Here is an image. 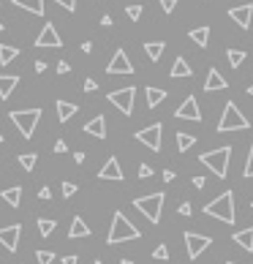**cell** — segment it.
<instances>
[{
    "mask_svg": "<svg viewBox=\"0 0 253 264\" xmlns=\"http://www.w3.org/2000/svg\"><path fill=\"white\" fill-rule=\"evenodd\" d=\"M38 199L47 202V199H52V191H49V188H41V191H38Z\"/></svg>",
    "mask_w": 253,
    "mask_h": 264,
    "instance_id": "44",
    "label": "cell"
},
{
    "mask_svg": "<svg viewBox=\"0 0 253 264\" xmlns=\"http://www.w3.org/2000/svg\"><path fill=\"white\" fill-rule=\"evenodd\" d=\"M93 264H103V262H101V259H95V262H93Z\"/></svg>",
    "mask_w": 253,
    "mask_h": 264,
    "instance_id": "54",
    "label": "cell"
},
{
    "mask_svg": "<svg viewBox=\"0 0 253 264\" xmlns=\"http://www.w3.org/2000/svg\"><path fill=\"white\" fill-rule=\"evenodd\" d=\"M139 177H142V180L153 177V166H150V164H142V166H139Z\"/></svg>",
    "mask_w": 253,
    "mask_h": 264,
    "instance_id": "40",
    "label": "cell"
},
{
    "mask_svg": "<svg viewBox=\"0 0 253 264\" xmlns=\"http://www.w3.org/2000/svg\"><path fill=\"white\" fill-rule=\"evenodd\" d=\"M125 14H128V19H131V22H139V16H142V5H128V8H125Z\"/></svg>",
    "mask_w": 253,
    "mask_h": 264,
    "instance_id": "35",
    "label": "cell"
},
{
    "mask_svg": "<svg viewBox=\"0 0 253 264\" xmlns=\"http://www.w3.org/2000/svg\"><path fill=\"white\" fill-rule=\"evenodd\" d=\"M74 193H77V185H74V182H63V196L71 199Z\"/></svg>",
    "mask_w": 253,
    "mask_h": 264,
    "instance_id": "38",
    "label": "cell"
},
{
    "mask_svg": "<svg viewBox=\"0 0 253 264\" xmlns=\"http://www.w3.org/2000/svg\"><path fill=\"white\" fill-rule=\"evenodd\" d=\"M16 85H19V77H16V74L14 77H11V74H0V98L3 101L8 98V95L16 90Z\"/></svg>",
    "mask_w": 253,
    "mask_h": 264,
    "instance_id": "18",
    "label": "cell"
},
{
    "mask_svg": "<svg viewBox=\"0 0 253 264\" xmlns=\"http://www.w3.org/2000/svg\"><path fill=\"white\" fill-rule=\"evenodd\" d=\"M66 150H68V145H66L63 139H57V142H55V153H66Z\"/></svg>",
    "mask_w": 253,
    "mask_h": 264,
    "instance_id": "43",
    "label": "cell"
},
{
    "mask_svg": "<svg viewBox=\"0 0 253 264\" xmlns=\"http://www.w3.org/2000/svg\"><path fill=\"white\" fill-rule=\"evenodd\" d=\"M229 158H232V147H218V150H210V153L199 156V161H202L218 180H223L229 175Z\"/></svg>",
    "mask_w": 253,
    "mask_h": 264,
    "instance_id": "3",
    "label": "cell"
},
{
    "mask_svg": "<svg viewBox=\"0 0 253 264\" xmlns=\"http://www.w3.org/2000/svg\"><path fill=\"white\" fill-rule=\"evenodd\" d=\"M177 212H180V215H188V218H191V215H193L191 202H182V204H180V210H177Z\"/></svg>",
    "mask_w": 253,
    "mask_h": 264,
    "instance_id": "41",
    "label": "cell"
},
{
    "mask_svg": "<svg viewBox=\"0 0 253 264\" xmlns=\"http://www.w3.org/2000/svg\"><path fill=\"white\" fill-rule=\"evenodd\" d=\"M84 134L95 136V139H106V117H103V114L93 117L87 125H84Z\"/></svg>",
    "mask_w": 253,
    "mask_h": 264,
    "instance_id": "17",
    "label": "cell"
},
{
    "mask_svg": "<svg viewBox=\"0 0 253 264\" xmlns=\"http://www.w3.org/2000/svg\"><path fill=\"white\" fill-rule=\"evenodd\" d=\"M95 90H98V82H95V79H87V82H84V93H95Z\"/></svg>",
    "mask_w": 253,
    "mask_h": 264,
    "instance_id": "42",
    "label": "cell"
},
{
    "mask_svg": "<svg viewBox=\"0 0 253 264\" xmlns=\"http://www.w3.org/2000/svg\"><path fill=\"white\" fill-rule=\"evenodd\" d=\"M164 49H166V44H164V41H147V44H145V55L150 57L153 63H158V60H161Z\"/></svg>",
    "mask_w": 253,
    "mask_h": 264,
    "instance_id": "26",
    "label": "cell"
},
{
    "mask_svg": "<svg viewBox=\"0 0 253 264\" xmlns=\"http://www.w3.org/2000/svg\"><path fill=\"white\" fill-rule=\"evenodd\" d=\"M68 237H71V240H77V237H90V226H87V223H84L82 221V218H74V221H71V229H68Z\"/></svg>",
    "mask_w": 253,
    "mask_h": 264,
    "instance_id": "21",
    "label": "cell"
},
{
    "mask_svg": "<svg viewBox=\"0 0 253 264\" xmlns=\"http://www.w3.org/2000/svg\"><path fill=\"white\" fill-rule=\"evenodd\" d=\"M229 16H232V22L237 27H243V30H248L251 27V16H253V5H237V8H229Z\"/></svg>",
    "mask_w": 253,
    "mask_h": 264,
    "instance_id": "14",
    "label": "cell"
},
{
    "mask_svg": "<svg viewBox=\"0 0 253 264\" xmlns=\"http://www.w3.org/2000/svg\"><path fill=\"white\" fill-rule=\"evenodd\" d=\"M174 172H171V169H164V182H171V180H174Z\"/></svg>",
    "mask_w": 253,
    "mask_h": 264,
    "instance_id": "45",
    "label": "cell"
},
{
    "mask_svg": "<svg viewBox=\"0 0 253 264\" xmlns=\"http://www.w3.org/2000/svg\"><path fill=\"white\" fill-rule=\"evenodd\" d=\"M153 259L166 262V259H169V248H166L164 243H161V245H155V248H153Z\"/></svg>",
    "mask_w": 253,
    "mask_h": 264,
    "instance_id": "33",
    "label": "cell"
},
{
    "mask_svg": "<svg viewBox=\"0 0 253 264\" xmlns=\"http://www.w3.org/2000/svg\"><path fill=\"white\" fill-rule=\"evenodd\" d=\"M55 109H57V120H60V123H68V120L77 114V104H68V101H57Z\"/></svg>",
    "mask_w": 253,
    "mask_h": 264,
    "instance_id": "22",
    "label": "cell"
},
{
    "mask_svg": "<svg viewBox=\"0 0 253 264\" xmlns=\"http://www.w3.org/2000/svg\"><path fill=\"white\" fill-rule=\"evenodd\" d=\"M145 101H147V109H155L161 101H166V90H161V88H145Z\"/></svg>",
    "mask_w": 253,
    "mask_h": 264,
    "instance_id": "20",
    "label": "cell"
},
{
    "mask_svg": "<svg viewBox=\"0 0 253 264\" xmlns=\"http://www.w3.org/2000/svg\"><path fill=\"white\" fill-rule=\"evenodd\" d=\"M36 161H38L36 153H22V156H19V164H22V169H25V172L36 169Z\"/></svg>",
    "mask_w": 253,
    "mask_h": 264,
    "instance_id": "32",
    "label": "cell"
},
{
    "mask_svg": "<svg viewBox=\"0 0 253 264\" xmlns=\"http://www.w3.org/2000/svg\"><path fill=\"white\" fill-rule=\"evenodd\" d=\"M232 240H234V243H237L243 251H253V226L243 229V232H234Z\"/></svg>",
    "mask_w": 253,
    "mask_h": 264,
    "instance_id": "19",
    "label": "cell"
},
{
    "mask_svg": "<svg viewBox=\"0 0 253 264\" xmlns=\"http://www.w3.org/2000/svg\"><path fill=\"white\" fill-rule=\"evenodd\" d=\"M55 5H60L66 11H77V0H55Z\"/></svg>",
    "mask_w": 253,
    "mask_h": 264,
    "instance_id": "37",
    "label": "cell"
},
{
    "mask_svg": "<svg viewBox=\"0 0 253 264\" xmlns=\"http://www.w3.org/2000/svg\"><path fill=\"white\" fill-rule=\"evenodd\" d=\"M134 207L142 212L150 223L161 221V207H164V193H150V196H139L134 202Z\"/></svg>",
    "mask_w": 253,
    "mask_h": 264,
    "instance_id": "6",
    "label": "cell"
},
{
    "mask_svg": "<svg viewBox=\"0 0 253 264\" xmlns=\"http://www.w3.org/2000/svg\"><path fill=\"white\" fill-rule=\"evenodd\" d=\"M0 3H3V0H0Z\"/></svg>",
    "mask_w": 253,
    "mask_h": 264,
    "instance_id": "59",
    "label": "cell"
},
{
    "mask_svg": "<svg viewBox=\"0 0 253 264\" xmlns=\"http://www.w3.org/2000/svg\"><path fill=\"white\" fill-rule=\"evenodd\" d=\"M0 33H3V22H0Z\"/></svg>",
    "mask_w": 253,
    "mask_h": 264,
    "instance_id": "55",
    "label": "cell"
},
{
    "mask_svg": "<svg viewBox=\"0 0 253 264\" xmlns=\"http://www.w3.org/2000/svg\"><path fill=\"white\" fill-rule=\"evenodd\" d=\"M226 60H229V66H232V68H240V66H243V60H245V52H243V49H229Z\"/></svg>",
    "mask_w": 253,
    "mask_h": 264,
    "instance_id": "31",
    "label": "cell"
},
{
    "mask_svg": "<svg viewBox=\"0 0 253 264\" xmlns=\"http://www.w3.org/2000/svg\"><path fill=\"white\" fill-rule=\"evenodd\" d=\"M79 259H77V256H63V264H77Z\"/></svg>",
    "mask_w": 253,
    "mask_h": 264,
    "instance_id": "49",
    "label": "cell"
},
{
    "mask_svg": "<svg viewBox=\"0 0 253 264\" xmlns=\"http://www.w3.org/2000/svg\"><path fill=\"white\" fill-rule=\"evenodd\" d=\"M36 259H38V264H52L55 254H52V251H36Z\"/></svg>",
    "mask_w": 253,
    "mask_h": 264,
    "instance_id": "34",
    "label": "cell"
},
{
    "mask_svg": "<svg viewBox=\"0 0 253 264\" xmlns=\"http://www.w3.org/2000/svg\"><path fill=\"white\" fill-rule=\"evenodd\" d=\"M74 161H77V164H84V153H74Z\"/></svg>",
    "mask_w": 253,
    "mask_h": 264,
    "instance_id": "51",
    "label": "cell"
},
{
    "mask_svg": "<svg viewBox=\"0 0 253 264\" xmlns=\"http://www.w3.org/2000/svg\"><path fill=\"white\" fill-rule=\"evenodd\" d=\"M204 177H193V188H204Z\"/></svg>",
    "mask_w": 253,
    "mask_h": 264,
    "instance_id": "47",
    "label": "cell"
},
{
    "mask_svg": "<svg viewBox=\"0 0 253 264\" xmlns=\"http://www.w3.org/2000/svg\"><path fill=\"white\" fill-rule=\"evenodd\" d=\"M101 25L103 27H112V16H101Z\"/></svg>",
    "mask_w": 253,
    "mask_h": 264,
    "instance_id": "50",
    "label": "cell"
},
{
    "mask_svg": "<svg viewBox=\"0 0 253 264\" xmlns=\"http://www.w3.org/2000/svg\"><path fill=\"white\" fill-rule=\"evenodd\" d=\"M226 264H237V262H226Z\"/></svg>",
    "mask_w": 253,
    "mask_h": 264,
    "instance_id": "56",
    "label": "cell"
},
{
    "mask_svg": "<svg viewBox=\"0 0 253 264\" xmlns=\"http://www.w3.org/2000/svg\"><path fill=\"white\" fill-rule=\"evenodd\" d=\"M185 248H188V259H199L204 254V248H210V237L196 232H185Z\"/></svg>",
    "mask_w": 253,
    "mask_h": 264,
    "instance_id": "10",
    "label": "cell"
},
{
    "mask_svg": "<svg viewBox=\"0 0 253 264\" xmlns=\"http://www.w3.org/2000/svg\"><path fill=\"white\" fill-rule=\"evenodd\" d=\"M36 226H38V234H41V237H49V234L55 232V226H57V223L52 221V218H38V221H36Z\"/></svg>",
    "mask_w": 253,
    "mask_h": 264,
    "instance_id": "30",
    "label": "cell"
},
{
    "mask_svg": "<svg viewBox=\"0 0 253 264\" xmlns=\"http://www.w3.org/2000/svg\"><path fill=\"white\" fill-rule=\"evenodd\" d=\"M193 145H196V136H191V134H182V131L177 134V150H180V153H188Z\"/></svg>",
    "mask_w": 253,
    "mask_h": 264,
    "instance_id": "29",
    "label": "cell"
},
{
    "mask_svg": "<svg viewBox=\"0 0 253 264\" xmlns=\"http://www.w3.org/2000/svg\"><path fill=\"white\" fill-rule=\"evenodd\" d=\"M177 117H180V120H193V123H199V120H202V112H199V101L193 98V95H188V98L182 101L180 106H177Z\"/></svg>",
    "mask_w": 253,
    "mask_h": 264,
    "instance_id": "13",
    "label": "cell"
},
{
    "mask_svg": "<svg viewBox=\"0 0 253 264\" xmlns=\"http://www.w3.org/2000/svg\"><path fill=\"white\" fill-rule=\"evenodd\" d=\"M0 142H3V134H0Z\"/></svg>",
    "mask_w": 253,
    "mask_h": 264,
    "instance_id": "57",
    "label": "cell"
},
{
    "mask_svg": "<svg viewBox=\"0 0 253 264\" xmlns=\"http://www.w3.org/2000/svg\"><path fill=\"white\" fill-rule=\"evenodd\" d=\"M98 177L101 180H114V182H120V180H125V175H123V169H120V161L117 158H109L106 164H103V169L98 172Z\"/></svg>",
    "mask_w": 253,
    "mask_h": 264,
    "instance_id": "15",
    "label": "cell"
},
{
    "mask_svg": "<svg viewBox=\"0 0 253 264\" xmlns=\"http://www.w3.org/2000/svg\"><path fill=\"white\" fill-rule=\"evenodd\" d=\"M16 8H25L36 16H44V0H14Z\"/></svg>",
    "mask_w": 253,
    "mask_h": 264,
    "instance_id": "23",
    "label": "cell"
},
{
    "mask_svg": "<svg viewBox=\"0 0 253 264\" xmlns=\"http://www.w3.org/2000/svg\"><path fill=\"white\" fill-rule=\"evenodd\" d=\"M204 215L218 218V221H223V223H234V218H237V212H234V193L226 191L218 199H212L210 204H204Z\"/></svg>",
    "mask_w": 253,
    "mask_h": 264,
    "instance_id": "2",
    "label": "cell"
},
{
    "mask_svg": "<svg viewBox=\"0 0 253 264\" xmlns=\"http://www.w3.org/2000/svg\"><path fill=\"white\" fill-rule=\"evenodd\" d=\"M243 177H253V145H251V150H248V161H245Z\"/></svg>",
    "mask_w": 253,
    "mask_h": 264,
    "instance_id": "36",
    "label": "cell"
},
{
    "mask_svg": "<svg viewBox=\"0 0 253 264\" xmlns=\"http://www.w3.org/2000/svg\"><path fill=\"white\" fill-rule=\"evenodd\" d=\"M229 82L223 79V74L218 71V68H210L207 71V79H204V90L207 93H215V90H226Z\"/></svg>",
    "mask_w": 253,
    "mask_h": 264,
    "instance_id": "16",
    "label": "cell"
},
{
    "mask_svg": "<svg viewBox=\"0 0 253 264\" xmlns=\"http://www.w3.org/2000/svg\"><path fill=\"white\" fill-rule=\"evenodd\" d=\"M36 47L38 49H60L63 47V38H60V33H57V27L55 25H44V30L38 33V38H36Z\"/></svg>",
    "mask_w": 253,
    "mask_h": 264,
    "instance_id": "9",
    "label": "cell"
},
{
    "mask_svg": "<svg viewBox=\"0 0 253 264\" xmlns=\"http://www.w3.org/2000/svg\"><path fill=\"white\" fill-rule=\"evenodd\" d=\"M251 210H253V202H251Z\"/></svg>",
    "mask_w": 253,
    "mask_h": 264,
    "instance_id": "58",
    "label": "cell"
},
{
    "mask_svg": "<svg viewBox=\"0 0 253 264\" xmlns=\"http://www.w3.org/2000/svg\"><path fill=\"white\" fill-rule=\"evenodd\" d=\"M120 264H134V262H131V259H123V262H120Z\"/></svg>",
    "mask_w": 253,
    "mask_h": 264,
    "instance_id": "53",
    "label": "cell"
},
{
    "mask_svg": "<svg viewBox=\"0 0 253 264\" xmlns=\"http://www.w3.org/2000/svg\"><path fill=\"white\" fill-rule=\"evenodd\" d=\"M36 71H38V74H44V71H47V63L38 60V63H36Z\"/></svg>",
    "mask_w": 253,
    "mask_h": 264,
    "instance_id": "48",
    "label": "cell"
},
{
    "mask_svg": "<svg viewBox=\"0 0 253 264\" xmlns=\"http://www.w3.org/2000/svg\"><path fill=\"white\" fill-rule=\"evenodd\" d=\"M188 38H191L196 47H210V27H196V30H191L188 33Z\"/></svg>",
    "mask_w": 253,
    "mask_h": 264,
    "instance_id": "24",
    "label": "cell"
},
{
    "mask_svg": "<svg viewBox=\"0 0 253 264\" xmlns=\"http://www.w3.org/2000/svg\"><path fill=\"white\" fill-rule=\"evenodd\" d=\"M158 3H161V8H164L166 14H171V11L177 8V0H158Z\"/></svg>",
    "mask_w": 253,
    "mask_h": 264,
    "instance_id": "39",
    "label": "cell"
},
{
    "mask_svg": "<svg viewBox=\"0 0 253 264\" xmlns=\"http://www.w3.org/2000/svg\"><path fill=\"white\" fill-rule=\"evenodd\" d=\"M248 125H251L248 117H245V114L237 109V104H232V101H229V104L223 106L221 123H218V131H221V134H229V131H245Z\"/></svg>",
    "mask_w": 253,
    "mask_h": 264,
    "instance_id": "5",
    "label": "cell"
},
{
    "mask_svg": "<svg viewBox=\"0 0 253 264\" xmlns=\"http://www.w3.org/2000/svg\"><path fill=\"white\" fill-rule=\"evenodd\" d=\"M248 95H251V98H253V85H248Z\"/></svg>",
    "mask_w": 253,
    "mask_h": 264,
    "instance_id": "52",
    "label": "cell"
},
{
    "mask_svg": "<svg viewBox=\"0 0 253 264\" xmlns=\"http://www.w3.org/2000/svg\"><path fill=\"white\" fill-rule=\"evenodd\" d=\"M68 68H71V66H68L66 60H60V63H57V71H60V74H68Z\"/></svg>",
    "mask_w": 253,
    "mask_h": 264,
    "instance_id": "46",
    "label": "cell"
},
{
    "mask_svg": "<svg viewBox=\"0 0 253 264\" xmlns=\"http://www.w3.org/2000/svg\"><path fill=\"white\" fill-rule=\"evenodd\" d=\"M109 104L117 106L123 114H134V98H136V88L131 85V88H123V90H114V93L106 95Z\"/></svg>",
    "mask_w": 253,
    "mask_h": 264,
    "instance_id": "7",
    "label": "cell"
},
{
    "mask_svg": "<svg viewBox=\"0 0 253 264\" xmlns=\"http://www.w3.org/2000/svg\"><path fill=\"white\" fill-rule=\"evenodd\" d=\"M41 109H16V112H11L8 117H11V123L19 128V134L25 136V139H30L33 134H36V125H38V120H41Z\"/></svg>",
    "mask_w": 253,
    "mask_h": 264,
    "instance_id": "4",
    "label": "cell"
},
{
    "mask_svg": "<svg viewBox=\"0 0 253 264\" xmlns=\"http://www.w3.org/2000/svg\"><path fill=\"white\" fill-rule=\"evenodd\" d=\"M161 131H164V125H161V123H153V125H147V128L136 131V139H139L142 145L147 147V150L158 153V150H161Z\"/></svg>",
    "mask_w": 253,
    "mask_h": 264,
    "instance_id": "8",
    "label": "cell"
},
{
    "mask_svg": "<svg viewBox=\"0 0 253 264\" xmlns=\"http://www.w3.org/2000/svg\"><path fill=\"white\" fill-rule=\"evenodd\" d=\"M14 57H19V49L8 47V44H0V66H8L14 63Z\"/></svg>",
    "mask_w": 253,
    "mask_h": 264,
    "instance_id": "28",
    "label": "cell"
},
{
    "mask_svg": "<svg viewBox=\"0 0 253 264\" xmlns=\"http://www.w3.org/2000/svg\"><path fill=\"white\" fill-rule=\"evenodd\" d=\"M106 74H134V63H131V57L123 52V49H117L112 57V63L106 66Z\"/></svg>",
    "mask_w": 253,
    "mask_h": 264,
    "instance_id": "12",
    "label": "cell"
},
{
    "mask_svg": "<svg viewBox=\"0 0 253 264\" xmlns=\"http://www.w3.org/2000/svg\"><path fill=\"white\" fill-rule=\"evenodd\" d=\"M142 232L123 215V212H114L112 215V229H109V245H117V243H128V240H139Z\"/></svg>",
    "mask_w": 253,
    "mask_h": 264,
    "instance_id": "1",
    "label": "cell"
},
{
    "mask_svg": "<svg viewBox=\"0 0 253 264\" xmlns=\"http://www.w3.org/2000/svg\"><path fill=\"white\" fill-rule=\"evenodd\" d=\"M191 74H193V68L188 66L185 57H177L174 66H171V77H174V79H182V77H191Z\"/></svg>",
    "mask_w": 253,
    "mask_h": 264,
    "instance_id": "25",
    "label": "cell"
},
{
    "mask_svg": "<svg viewBox=\"0 0 253 264\" xmlns=\"http://www.w3.org/2000/svg\"><path fill=\"white\" fill-rule=\"evenodd\" d=\"M0 196H3V202H5V204H11V207H19V202H22V188H19V185L5 188V191L0 193Z\"/></svg>",
    "mask_w": 253,
    "mask_h": 264,
    "instance_id": "27",
    "label": "cell"
},
{
    "mask_svg": "<svg viewBox=\"0 0 253 264\" xmlns=\"http://www.w3.org/2000/svg\"><path fill=\"white\" fill-rule=\"evenodd\" d=\"M19 237H22V226H19V223L0 229V245H3L5 251H11V254L19 248Z\"/></svg>",
    "mask_w": 253,
    "mask_h": 264,
    "instance_id": "11",
    "label": "cell"
}]
</instances>
